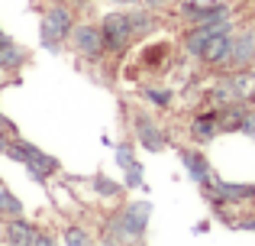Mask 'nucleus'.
Instances as JSON below:
<instances>
[{
	"instance_id": "nucleus-13",
	"label": "nucleus",
	"mask_w": 255,
	"mask_h": 246,
	"mask_svg": "<svg viewBox=\"0 0 255 246\" xmlns=\"http://www.w3.org/2000/svg\"><path fill=\"white\" fill-rule=\"evenodd\" d=\"M6 240L16 243V246H32L36 243V230L23 221H13V224H6Z\"/></svg>"
},
{
	"instance_id": "nucleus-12",
	"label": "nucleus",
	"mask_w": 255,
	"mask_h": 246,
	"mask_svg": "<svg viewBox=\"0 0 255 246\" xmlns=\"http://www.w3.org/2000/svg\"><path fill=\"white\" fill-rule=\"evenodd\" d=\"M26 169H29V175L36 178V182H45V178H49L52 172L58 169V162H55V159H52V156H45L42 149H39L36 156H32L29 162H26Z\"/></svg>"
},
{
	"instance_id": "nucleus-21",
	"label": "nucleus",
	"mask_w": 255,
	"mask_h": 246,
	"mask_svg": "<svg viewBox=\"0 0 255 246\" xmlns=\"http://www.w3.org/2000/svg\"><path fill=\"white\" fill-rule=\"evenodd\" d=\"M94 188H97L100 195H117V191H120L113 182H104V178H97V182H94Z\"/></svg>"
},
{
	"instance_id": "nucleus-2",
	"label": "nucleus",
	"mask_w": 255,
	"mask_h": 246,
	"mask_svg": "<svg viewBox=\"0 0 255 246\" xmlns=\"http://www.w3.org/2000/svg\"><path fill=\"white\" fill-rule=\"evenodd\" d=\"M100 32H104L107 52H123L126 45H129V39L136 36V32H132L129 13H110V16H104V23H100Z\"/></svg>"
},
{
	"instance_id": "nucleus-15",
	"label": "nucleus",
	"mask_w": 255,
	"mask_h": 246,
	"mask_svg": "<svg viewBox=\"0 0 255 246\" xmlns=\"http://www.w3.org/2000/svg\"><path fill=\"white\" fill-rule=\"evenodd\" d=\"M19 62H23V52H19V49H13V45L0 52V65H3V68H16Z\"/></svg>"
},
{
	"instance_id": "nucleus-9",
	"label": "nucleus",
	"mask_w": 255,
	"mask_h": 246,
	"mask_svg": "<svg viewBox=\"0 0 255 246\" xmlns=\"http://www.w3.org/2000/svg\"><path fill=\"white\" fill-rule=\"evenodd\" d=\"M136 133H139V143L145 146L149 152H162L165 149V136L149 117H136Z\"/></svg>"
},
{
	"instance_id": "nucleus-17",
	"label": "nucleus",
	"mask_w": 255,
	"mask_h": 246,
	"mask_svg": "<svg viewBox=\"0 0 255 246\" xmlns=\"http://www.w3.org/2000/svg\"><path fill=\"white\" fill-rule=\"evenodd\" d=\"M129 19H132V32H145V29H152V16L149 13H129Z\"/></svg>"
},
{
	"instance_id": "nucleus-23",
	"label": "nucleus",
	"mask_w": 255,
	"mask_h": 246,
	"mask_svg": "<svg viewBox=\"0 0 255 246\" xmlns=\"http://www.w3.org/2000/svg\"><path fill=\"white\" fill-rule=\"evenodd\" d=\"M142 3H145V6H152V10H158V6H165L168 0H142Z\"/></svg>"
},
{
	"instance_id": "nucleus-24",
	"label": "nucleus",
	"mask_w": 255,
	"mask_h": 246,
	"mask_svg": "<svg viewBox=\"0 0 255 246\" xmlns=\"http://www.w3.org/2000/svg\"><path fill=\"white\" fill-rule=\"evenodd\" d=\"M3 49H10V39H6L3 32H0V52H3Z\"/></svg>"
},
{
	"instance_id": "nucleus-14",
	"label": "nucleus",
	"mask_w": 255,
	"mask_h": 246,
	"mask_svg": "<svg viewBox=\"0 0 255 246\" xmlns=\"http://www.w3.org/2000/svg\"><path fill=\"white\" fill-rule=\"evenodd\" d=\"M19 211H23L19 198H16V195H10L6 188H0V214H13V217H19Z\"/></svg>"
},
{
	"instance_id": "nucleus-11",
	"label": "nucleus",
	"mask_w": 255,
	"mask_h": 246,
	"mask_svg": "<svg viewBox=\"0 0 255 246\" xmlns=\"http://www.w3.org/2000/svg\"><path fill=\"white\" fill-rule=\"evenodd\" d=\"M217 133H220V117L217 114H200V117H194L191 136L197 139V143H207V139H213Z\"/></svg>"
},
{
	"instance_id": "nucleus-19",
	"label": "nucleus",
	"mask_w": 255,
	"mask_h": 246,
	"mask_svg": "<svg viewBox=\"0 0 255 246\" xmlns=\"http://www.w3.org/2000/svg\"><path fill=\"white\" fill-rule=\"evenodd\" d=\"M145 97H149V101H155L158 107H165V104L171 101V91H155V88H149V91H145Z\"/></svg>"
},
{
	"instance_id": "nucleus-18",
	"label": "nucleus",
	"mask_w": 255,
	"mask_h": 246,
	"mask_svg": "<svg viewBox=\"0 0 255 246\" xmlns=\"http://www.w3.org/2000/svg\"><path fill=\"white\" fill-rule=\"evenodd\" d=\"M6 133H13V123L6 120V117H0V152L6 156V146L13 143V139H6Z\"/></svg>"
},
{
	"instance_id": "nucleus-20",
	"label": "nucleus",
	"mask_w": 255,
	"mask_h": 246,
	"mask_svg": "<svg viewBox=\"0 0 255 246\" xmlns=\"http://www.w3.org/2000/svg\"><path fill=\"white\" fill-rule=\"evenodd\" d=\"M239 130H243L246 136L255 139V114H243V120H239Z\"/></svg>"
},
{
	"instance_id": "nucleus-8",
	"label": "nucleus",
	"mask_w": 255,
	"mask_h": 246,
	"mask_svg": "<svg viewBox=\"0 0 255 246\" xmlns=\"http://www.w3.org/2000/svg\"><path fill=\"white\" fill-rule=\"evenodd\" d=\"M255 58V29H246V32H239L236 39H233V55H230V62L236 65V68H243V65H249Z\"/></svg>"
},
{
	"instance_id": "nucleus-10",
	"label": "nucleus",
	"mask_w": 255,
	"mask_h": 246,
	"mask_svg": "<svg viewBox=\"0 0 255 246\" xmlns=\"http://www.w3.org/2000/svg\"><path fill=\"white\" fill-rule=\"evenodd\" d=\"M117 162L126 169V185H129V188H139V185H142V165L132 159L129 146H120L117 149Z\"/></svg>"
},
{
	"instance_id": "nucleus-3",
	"label": "nucleus",
	"mask_w": 255,
	"mask_h": 246,
	"mask_svg": "<svg viewBox=\"0 0 255 246\" xmlns=\"http://www.w3.org/2000/svg\"><path fill=\"white\" fill-rule=\"evenodd\" d=\"M65 36H71V13L65 10V6H55V10H49L45 19H42V42L55 52Z\"/></svg>"
},
{
	"instance_id": "nucleus-25",
	"label": "nucleus",
	"mask_w": 255,
	"mask_h": 246,
	"mask_svg": "<svg viewBox=\"0 0 255 246\" xmlns=\"http://www.w3.org/2000/svg\"><path fill=\"white\" fill-rule=\"evenodd\" d=\"M117 3H136V0H117Z\"/></svg>"
},
{
	"instance_id": "nucleus-6",
	"label": "nucleus",
	"mask_w": 255,
	"mask_h": 246,
	"mask_svg": "<svg viewBox=\"0 0 255 246\" xmlns=\"http://www.w3.org/2000/svg\"><path fill=\"white\" fill-rule=\"evenodd\" d=\"M184 13L191 16L194 26H213V23H226V19H230V6L226 3H213V6L184 3Z\"/></svg>"
},
{
	"instance_id": "nucleus-1",
	"label": "nucleus",
	"mask_w": 255,
	"mask_h": 246,
	"mask_svg": "<svg viewBox=\"0 0 255 246\" xmlns=\"http://www.w3.org/2000/svg\"><path fill=\"white\" fill-rule=\"evenodd\" d=\"M149 217H152V204L149 201H132L113 217L110 230L107 234V243H123V240H142L145 227H149Z\"/></svg>"
},
{
	"instance_id": "nucleus-22",
	"label": "nucleus",
	"mask_w": 255,
	"mask_h": 246,
	"mask_svg": "<svg viewBox=\"0 0 255 246\" xmlns=\"http://www.w3.org/2000/svg\"><path fill=\"white\" fill-rule=\"evenodd\" d=\"M49 243H55V240H52V237H45V234H36V243H32V246H49Z\"/></svg>"
},
{
	"instance_id": "nucleus-7",
	"label": "nucleus",
	"mask_w": 255,
	"mask_h": 246,
	"mask_svg": "<svg viewBox=\"0 0 255 246\" xmlns=\"http://www.w3.org/2000/svg\"><path fill=\"white\" fill-rule=\"evenodd\" d=\"M181 162L191 169V175H194V182H197V185H204V188H210V185H213V172H210V165H207V159L200 156V152L181 149Z\"/></svg>"
},
{
	"instance_id": "nucleus-5",
	"label": "nucleus",
	"mask_w": 255,
	"mask_h": 246,
	"mask_svg": "<svg viewBox=\"0 0 255 246\" xmlns=\"http://www.w3.org/2000/svg\"><path fill=\"white\" fill-rule=\"evenodd\" d=\"M230 55H233V32H230V26H226V29L213 32V36L207 39L204 62L207 65H223V62H230Z\"/></svg>"
},
{
	"instance_id": "nucleus-16",
	"label": "nucleus",
	"mask_w": 255,
	"mask_h": 246,
	"mask_svg": "<svg viewBox=\"0 0 255 246\" xmlns=\"http://www.w3.org/2000/svg\"><path fill=\"white\" fill-rule=\"evenodd\" d=\"M65 243H71V246H87V243H91V237H87L84 230H78V227H68V230H65Z\"/></svg>"
},
{
	"instance_id": "nucleus-4",
	"label": "nucleus",
	"mask_w": 255,
	"mask_h": 246,
	"mask_svg": "<svg viewBox=\"0 0 255 246\" xmlns=\"http://www.w3.org/2000/svg\"><path fill=\"white\" fill-rule=\"evenodd\" d=\"M71 39H75V49L87 58H97L100 52H107L104 32H100L97 26H75V29H71Z\"/></svg>"
}]
</instances>
